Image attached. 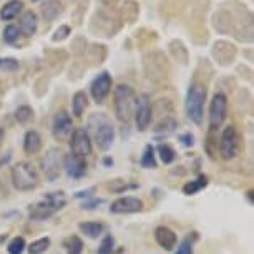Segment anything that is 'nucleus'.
<instances>
[{
    "mask_svg": "<svg viewBox=\"0 0 254 254\" xmlns=\"http://www.w3.org/2000/svg\"><path fill=\"white\" fill-rule=\"evenodd\" d=\"M66 206V196L64 191H54V193H47L45 198L38 203H33L28 206V218L32 221H45L64 209Z\"/></svg>",
    "mask_w": 254,
    "mask_h": 254,
    "instance_id": "f257e3e1",
    "label": "nucleus"
},
{
    "mask_svg": "<svg viewBox=\"0 0 254 254\" xmlns=\"http://www.w3.org/2000/svg\"><path fill=\"white\" fill-rule=\"evenodd\" d=\"M113 100H115V115L117 120L122 123H128L130 118L135 113L136 107V95L130 85L120 83L117 88L113 90Z\"/></svg>",
    "mask_w": 254,
    "mask_h": 254,
    "instance_id": "f03ea898",
    "label": "nucleus"
},
{
    "mask_svg": "<svg viewBox=\"0 0 254 254\" xmlns=\"http://www.w3.org/2000/svg\"><path fill=\"white\" fill-rule=\"evenodd\" d=\"M204 102H206V87L199 81H193L190 85L185 98V110L188 118L196 125L203 123L204 118Z\"/></svg>",
    "mask_w": 254,
    "mask_h": 254,
    "instance_id": "7ed1b4c3",
    "label": "nucleus"
},
{
    "mask_svg": "<svg viewBox=\"0 0 254 254\" xmlns=\"http://www.w3.org/2000/svg\"><path fill=\"white\" fill-rule=\"evenodd\" d=\"M12 185L17 191H33L40 185V176H38L35 166L28 161H18L12 168Z\"/></svg>",
    "mask_w": 254,
    "mask_h": 254,
    "instance_id": "20e7f679",
    "label": "nucleus"
},
{
    "mask_svg": "<svg viewBox=\"0 0 254 254\" xmlns=\"http://www.w3.org/2000/svg\"><path fill=\"white\" fill-rule=\"evenodd\" d=\"M88 128L95 131V143L98 150L108 151L115 141V127L108 122L105 113H93L88 120Z\"/></svg>",
    "mask_w": 254,
    "mask_h": 254,
    "instance_id": "39448f33",
    "label": "nucleus"
},
{
    "mask_svg": "<svg viewBox=\"0 0 254 254\" xmlns=\"http://www.w3.org/2000/svg\"><path fill=\"white\" fill-rule=\"evenodd\" d=\"M228 115V98L223 92H218L213 95L209 103V131H218L223 127L224 120Z\"/></svg>",
    "mask_w": 254,
    "mask_h": 254,
    "instance_id": "423d86ee",
    "label": "nucleus"
},
{
    "mask_svg": "<svg viewBox=\"0 0 254 254\" xmlns=\"http://www.w3.org/2000/svg\"><path fill=\"white\" fill-rule=\"evenodd\" d=\"M239 150V138L236 133V128L233 125H228L223 128L221 136H219V155L223 160H233L238 155Z\"/></svg>",
    "mask_w": 254,
    "mask_h": 254,
    "instance_id": "0eeeda50",
    "label": "nucleus"
},
{
    "mask_svg": "<svg viewBox=\"0 0 254 254\" xmlns=\"http://www.w3.org/2000/svg\"><path fill=\"white\" fill-rule=\"evenodd\" d=\"M70 148H71V155L80 156V158H87L92 155V138H90L88 130L85 128H75L71 131L70 136Z\"/></svg>",
    "mask_w": 254,
    "mask_h": 254,
    "instance_id": "6e6552de",
    "label": "nucleus"
},
{
    "mask_svg": "<svg viewBox=\"0 0 254 254\" xmlns=\"http://www.w3.org/2000/svg\"><path fill=\"white\" fill-rule=\"evenodd\" d=\"M60 156H62V151L59 148H50V150L42 156L40 166H42V171H44L45 178L49 181L59 180V176L62 173V158Z\"/></svg>",
    "mask_w": 254,
    "mask_h": 254,
    "instance_id": "1a4fd4ad",
    "label": "nucleus"
},
{
    "mask_svg": "<svg viewBox=\"0 0 254 254\" xmlns=\"http://www.w3.org/2000/svg\"><path fill=\"white\" fill-rule=\"evenodd\" d=\"M113 87V78L110 75V71H102L93 78V81L90 83V95H92L93 102L102 105L107 97L112 92Z\"/></svg>",
    "mask_w": 254,
    "mask_h": 254,
    "instance_id": "9d476101",
    "label": "nucleus"
},
{
    "mask_svg": "<svg viewBox=\"0 0 254 254\" xmlns=\"http://www.w3.org/2000/svg\"><path fill=\"white\" fill-rule=\"evenodd\" d=\"M112 10L113 8H105V10H100L93 15V18H98V22L92 20V25L98 23V32L103 33V37H113L115 33L120 30V27H122L120 25L122 18L118 15H115Z\"/></svg>",
    "mask_w": 254,
    "mask_h": 254,
    "instance_id": "9b49d317",
    "label": "nucleus"
},
{
    "mask_svg": "<svg viewBox=\"0 0 254 254\" xmlns=\"http://www.w3.org/2000/svg\"><path fill=\"white\" fill-rule=\"evenodd\" d=\"M135 123L136 128L140 131H146L151 125L153 118V107L150 102V97L146 93L140 95V98H136V107H135Z\"/></svg>",
    "mask_w": 254,
    "mask_h": 254,
    "instance_id": "f8f14e48",
    "label": "nucleus"
},
{
    "mask_svg": "<svg viewBox=\"0 0 254 254\" xmlns=\"http://www.w3.org/2000/svg\"><path fill=\"white\" fill-rule=\"evenodd\" d=\"M71 131H73V123H71V117L68 112H65V110L57 112L54 122H52V135H54V138L59 141H66L71 136Z\"/></svg>",
    "mask_w": 254,
    "mask_h": 254,
    "instance_id": "ddd939ff",
    "label": "nucleus"
},
{
    "mask_svg": "<svg viewBox=\"0 0 254 254\" xmlns=\"http://www.w3.org/2000/svg\"><path fill=\"white\" fill-rule=\"evenodd\" d=\"M211 55H213V59L216 60L219 65H223V66L231 65L238 55V47L228 40H218V42H214L213 49H211Z\"/></svg>",
    "mask_w": 254,
    "mask_h": 254,
    "instance_id": "4468645a",
    "label": "nucleus"
},
{
    "mask_svg": "<svg viewBox=\"0 0 254 254\" xmlns=\"http://www.w3.org/2000/svg\"><path fill=\"white\" fill-rule=\"evenodd\" d=\"M143 201L136 196H122L110 204V213L113 214H133L143 211Z\"/></svg>",
    "mask_w": 254,
    "mask_h": 254,
    "instance_id": "2eb2a0df",
    "label": "nucleus"
},
{
    "mask_svg": "<svg viewBox=\"0 0 254 254\" xmlns=\"http://www.w3.org/2000/svg\"><path fill=\"white\" fill-rule=\"evenodd\" d=\"M64 168H65V173L73 180H80L87 175L88 171V165L85 158L75 156L68 153V155L64 156Z\"/></svg>",
    "mask_w": 254,
    "mask_h": 254,
    "instance_id": "dca6fc26",
    "label": "nucleus"
},
{
    "mask_svg": "<svg viewBox=\"0 0 254 254\" xmlns=\"http://www.w3.org/2000/svg\"><path fill=\"white\" fill-rule=\"evenodd\" d=\"M155 239H156L158 246L163 248L165 251H171V249H175L176 243H178V236H176V233L168 226H158L155 229Z\"/></svg>",
    "mask_w": 254,
    "mask_h": 254,
    "instance_id": "f3484780",
    "label": "nucleus"
},
{
    "mask_svg": "<svg viewBox=\"0 0 254 254\" xmlns=\"http://www.w3.org/2000/svg\"><path fill=\"white\" fill-rule=\"evenodd\" d=\"M18 28H20V33H23V37H33L38 30V17L35 12L27 10L20 15V20H18Z\"/></svg>",
    "mask_w": 254,
    "mask_h": 254,
    "instance_id": "a211bd4d",
    "label": "nucleus"
},
{
    "mask_svg": "<svg viewBox=\"0 0 254 254\" xmlns=\"http://www.w3.org/2000/svg\"><path fill=\"white\" fill-rule=\"evenodd\" d=\"M42 146H44V140H42L40 133L35 130H28L23 136V151L27 155H37V153H40Z\"/></svg>",
    "mask_w": 254,
    "mask_h": 254,
    "instance_id": "6ab92c4d",
    "label": "nucleus"
},
{
    "mask_svg": "<svg viewBox=\"0 0 254 254\" xmlns=\"http://www.w3.org/2000/svg\"><path fill=\"white\" fill-rule=\"evenodd\" d=\"M40 13L47 22H54L64 13V5L60 0H45L40 7Z\"/></svg>",
    "mask_w": 254,
    "mask_h": 254,
    "instance_id": "aec40b11",
    "label": "nucleus"
},
{
    "mask_svg": "<svg viewBox=\"0 0 254 254\" xmlns=\"http://www.w3.org/2000/svg\"><path fill=\"white\" fill-rule=\"evenodd\" d=\"M23 10V2L22 0H8L7 3H3L0 8V18L2 20H13L15 17H18V13Z\"/></svg>",
    "mask_w": 254,
    "mask_h": 254,
    "instance_id": "412c9836",
    "label": "nucleus"
},
{
    "mask_svg": "<svg viewBox=\"0 0 254 254\" xmlns=\"http://www.w3.org/2000/svg\"><path fill=\"white\" fill-rule=\"evenodd\" d=\"M78 229L90 239H97L102 236L105 231V226L100 221H83L78 224Z\"/></svg>",
    "mask_w": 254,
    "mask_h": 254,
    "instance_id": "4be33fe9",
    "label": "nucleus"
},
{
    "mask_svg": "<svg viewBox=\"0 0 254 254\" xmlns=\"http://www.w3.org/2000/svg\"><path fill=\"white\" fill-rule=\"evenodd\" d=\"M209 183V178L206 175H199L198 178L193 180V181H188L185 186H183V193L186 196H193L196 193H199L201 190H204L206 186Z\"/></svg>",
    "mask_w": 254,
    "mask_h": 254,
    "instance_id": "5701e85b",
    "label": "nucleus"
},
{
    "mask_svg": "<svg viewBox=\"0 0 254 254\" xmlns=\"http://www.w3.org/2000/svg\"><path fill=\"white\" fill-rule=\"evenodd\" d=\"M138 15H140V5H138L135 0H127L122 8V20L133 23L138 18Z\"/></svg>",
    "mask_w": 254,
    "mask_h": 254,
    "instance_id": "b1692460",
    "label": "nucleus"
},
{
    "mask_svg": "<svg viewBox=\"0 0 254 254\" xmlns=\"http://www.w3.org/2000/svg\"><path fill=\"white\" fill-rule=\"evenodd\" d=\"M88 107V95L85 92H76L71 98V112L75 117H81L85 113V110Z\"/></svg>",
    "mask_w": 254,
    "mask_h": 254,
    "instance_id": "393cba45",
    "label": "nucleus"
},
{
    "mask_svg": "<svg viewBox=\"0 0 254 254\" xmlns=\"http://www.w3.org/2000/svg\"><path fill=\"white\" fill-rule=\"evenodd\" d=\"M170 52L173 54L175 59L178 62H181L183 65L188 64V49H186L181 40H171L170 42Z\"/></svg>",
    "mask_w": 254,
    "mask_h": 254,
    "instance_id": "a878e982",
    "label": "nucleus"
},
{
    "mask_svg": "<svg viewBox=\"0 0 254 254\" xmlns=\"http://www.w3.org/2000/svg\"><path fill=\"white\" fill-rule=\"evenodd\" d=\"M52 244V239L50 238H38L35 239V241H32L30 244L27 246L28 249V254H45L47 251H49Z\"/></svg>",
    "mask_w": 254,
    "mask_h": 254,
    "instance_id": "bb28decb",
    "label": "nucleus"
},
{
    "mask_svg": "<svg viewBox=\"0 0 254 254\" xmlns=\"http://www.w3.org/2000/svg\"><path fill=\"white\" fill-rule=\"evenodd\" d=\"M140 165L146 170H155L156 168V155H155V148L153 145H146L143 150V156L140 160Z\"/></svg>",
    "mask_w": 254,
    "mask_h": 254,
    "instance_id": "cd10ccee",
    "label": "nucleus"
},
{
    "mask_svg": "<svg viewBox=\"0 0 254 254\" xmlns=\"http://www.w3.org/2000/svg\"><path fill=\"white\" fill-rule=\"evenodd\" d=\"M178 128V122L173 117H165L160 123L156 125L155 133H161V135H170Z\"/></svg>",
    "mask_w": 254,
    "mask_h": 254,
    "instance_id": "c85d7f7f",
    "label": "nucleus"
},
{
    "mask_svg": "<svg viewBox=\"0 0 254 254\" xmlns=\"http://www.w3.org/2000/svg\"><path fill=\"white\" fill-rule=\"evenodd\" d=\"M64 246L66 249V254H81L83 253V241H81L80 236H76V234H71L70 238H66Z\"/></svg>",
    "mask_w": 254,
    "mask_h": 254,
    "instance_id": "c756f323",
    "label": "nucleus"
},
{
    "mask_svg": "<svg viewBox=\"0 0 254 254\" xmlns=\"http://www.w3.org/2000/svg\"><path fill=\"white\" fill-rule=\"evenodd\" d=\"M198 239V234L196 233H190L183 241L180 243L178 251L175 254H194V243Z\"/></svg>",
    "mask_w": 254,
    "mask_h": 254,
    "instance_id": "7c9ffc66",
    "label": "nucleus"
},
{
    "mask_svg": "<svg viewBox=\"0 0 254 254\" xmlns=\"http://www.w3.org/2000/svg\"><path fill=\"white\" fill-rule=\"evenodd\" d=\"M156 150H158V155L161 158V161L165 163V165H171V163L176 160V151L168 145V143H160Z\"/></svg>",
    "mask_w": 254,
    "mask_h": 254,
    "instance_id": "2f4dec72",
    "label": "nucleus"
},
{
    "mask_svg": "<svg viewBox=\"0 0 254 254\" xmlns=\"http://www.w3.org/2000/svg\"><path fill=\"white\" fill-rule=\"evenodd\" d=\"M20 37H22L20 28L17 25H13V23H10V25H7L3 28V42H5L7 45H15Z\"/></svg>",
    "mask_w": 254,
    "mask_h": 254,
    "instance_id": "473e14b6",
    "label": "nucleus"
},
{
    "mask_svg": "<svg viewBox=\"0 0 254 254\" xmlns=\"http://www.w3.org/2000/svg\"><path fill=\"white\" fill-rule=\"evenodd\" d=\"M88 55H90V59H92V62H93L95 65L103 64L105 57H107V47H105V45H100V44L90 45Z\"/></svg>",
    "mask_w": 254,
    "mask_h": 254,
    "instance_id": "72a5a7b5",
    "label": "nucleus"
},
{
    "mask_svg": "<svg viewBox=\"0 0 254 254\" xmlns=\"http://www.w3.org/2000/svg\"><path fill=\"white\" fill-rule=\"evenodd\" d=\"M15 120L20 125H27L28 122H32L33 120V108L28 107V105H22V107H18L15 110Z\"/></svg>",
    "mask_w": 254,
    "mask_h": 254,
    "instance_id": "f704fd0d",
    "label": "nucleus"
},
{
    "mask_svg": "<svg viewBox=\"0 0 254 254\" xmlns=\"http://www.w3.org/2000/svg\"><path fill=\"white\" fill-rule=\"evenodd\" d=\"M27 248V243H25V238L22 236H15L10 239V243L7 244V253L8 254H22L25 251Z\"/></svg>",
    "mask_w": 254,
    "mask_h": 254,
    "instance_id": "c9c22d12",
    "label": "nucleus"
},
{
    "mask_svg": "<svg viewBox=\"0 0 254 254\" xmlns=\"http://www.w3.org/2000/svg\"><path fill=\"white\" fill-rule=\"evenodd\" d=\"M113 253H115V238L112 234H107L102 239V243H100L97 254H113Z\"/></svg>",
    "mask_w": 254,
    "mask_h": 254,
    "instance_id": "e433bc0d",
    "label": "nucleus"
},
{
    "mask_svg": "<svg viewBox=\"0 0 254 254\" xmlns=\"http://www.w3.org/2000/svg\"><path fill=\"white\" fill-rule=\"evenodd\" d=\"M204 150L209 155L211 160H216V155H218V140H214V138H213V131H209L208 138H206Z\"/></svg>",
    "mask_w": 254,
    "mask_h": 254,
    "instance_id": "4c0bfd02",
    "label": "nucleus"
},
{
    "mask_svg": "<svg viewBox=\"0 0 254 254\" xmlns=\"http://www.w3.org/2000/svg\"><path fill=\"white\" fill-rule=\"evenodd\" d=\"M18 66H20V64L13 57H2L0 59V71H15L18 70Z\"/></svg>",
    "mask_w": 254,
    "mask_h": 254,
    "instance_id": "58836bf2",
    "label": "nucleus"
},
{
    "mask_svg": "<svg viewBox=\"0 0 254 254\" xmlns=\"http://www.w3.org/2000/svg\"><path fill=\"white\" fill-rule=\"evenodd\" d=\"M70 33H71V30H70L68 25H60L54 32V35H52V42H55V44H57V42H64V40L68 38Z\"/></svg>",
    "mask_w": 254,
    "mask_h": 254,
    "instance_id": "ea45409f",
    "label": "nucleus"
},
{
    "mask_svg": "<svg viewBox=\"0 0 254 254\" xmlns=\"http://www.w3.org/2000/svg\"><path fill=\"white\" fill-rule=\"evenodd\" d=\"M103 203L102 198H88L83 201V204H81V209H87V211H92L95 208H98L100 204Z\"/></svg>",
    "mask_w": 254,
    "mask_h": 254,
    "instance_id": "a19ab883",
    "label": "nucleus"
},
{
    "mask_svg": "<svg viewBox=\"0 0 254 254\" xmlns=\"http://www.w3.org/2000/svg\"><path fill=\"white\" fill-rule=\"evenodd\" d=\"M180 141L183 143L185 146H193L194 145V136L191 135V133H183V135H180Z\"/></svg>",
    "mask_w": 254,
    "mask_h": 254,
    "instance_id": "79ce46f5",
    "label": "nucleus"
},
{
    "mask_svg": "<svg viewBox=\"0 0 254 254\" xmlns=\"http://www.w3.org/2000/svg\"><path fill=\"white\" fill-rule=\"evenodd\" d=\"M95 193V186H92V188H88V190H85V191H78V193H75V198H85V199H88V198H92V194Z\"/></svg>",
    "mask_w": 254,
    "mask_h": 254,
    "instance_id": "37998d69",
    "label": "nucleus"
},
{
    "mask_svg": "<svg viewBox=\"0 0 254 254\" xmlns=\"http://www.w3.org/2000/svg\"><path fill=\"white\" fill-rule=\"evenodd\" d=\"M105 8H115V5L118 3V0H98Z\"/></svg>",
    "mask_w": 254,
    "mask_h": 254,
    "instance_id": "c03bdc74",
    "label": "nucleus"
},
{
    "mask_svg": "<svg viewBox=\"0 0 254 254\" xmlns=\"http://www.w3.org/2000/svg\"><path fill=\"white\" fill-rule=\"evenodd\" d=\"M103 165H105V166H113V158L105 156V158H103Z\"/></svg>",
    "mask_w": 254,
    "mask_h": 254,
    "instance_id": "a18cd8bd",
    "label": "nucleus"
},
{
    "mask_svg": "<svg viewBox=\"0 0 254 254\" xmlns=\"http://www.w3.org/2000/svg\"><path fill=\"white\" fill-rule=\"evenodd\" d=\"M7 238H8V233H2V234H0V246H2V244L7 241Z\"/></svg>",
    "mask_w": 254,
    "mask_h": 254,
    "instance_id": "49530a36",
    "label": "nucleus"
},
{
    "mask_svg": "<svg viewBox=\"0 0 254 254\" xmlns=\"http://www.w3.org/2000/svg\"><path fill=\"white\" fill-rule=\"evenodd\" d=\"M246 196H248V201H249V203L253 204V191H248Z\"/></svg>",
    "mask_w": 254,
    "mask_h": 254,
    "instance_id": "de8ad7c7",
    "label": "nucleus"
},
{
    "mask_svg": "<svg viewBox=\"0 0 254 254\" xmlns=\"http://www.w3.org/2000/svg\"><path fill=\"white\" fill-rule=\"evenodd\" d=\"M3 136H5V130H3V128H0V143L3 141Z\"/></svg>",
    "mask_w": 254,
    "mask_h": 254,
    "instance_id": "09e8293b",
    "label": "nucleus"
},
{
    "mask_svg": "<svg viewBox=\"0 0 254 254\" xmlns=\"http://www.w3.org/2000/svg\"><path fill=\"white\" fill-rule=\"evenodd\" d=\"M113 254H125V251H123V249H120V251H117V253H113Z\"/></svg>",
    "mask_w": 254,
    "mask_h": 254,
    "instance_id": "8fccbe9b",
    "label": "nucleus"
},
{
    "mask_svg": "<svg viewBox=\"0 0 254 254\" xmlns=\"http://www.w3.org/2000/svg\"><path fill=\"white\" fill-rule=\"evenodd\" d=\"M32 2H42V0H32Z\"/></svg>",
    "mask_w": 254,
    "mask_h": 254,
    "instance_id": "3c124183",
    "label": "nucleus"
}]
</instances>
